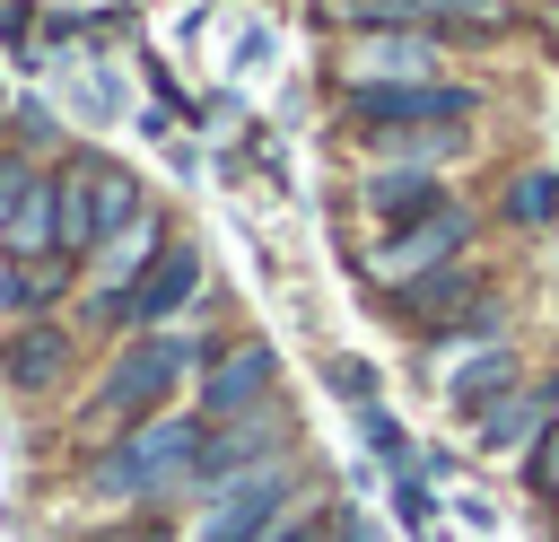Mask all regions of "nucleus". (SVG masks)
Instances as JSON below:
<instances>
[{
  "mask_svg": "<svg viewBox=\"0 0 559 542\" xmlns=\"http://www.w3.org/2000/svg\"><path fill=\"white\" fill-rule=\"evenodd\" d=\"M192 367H210V341H192V332H140V341H122V350L105 358L96 393H87V437L114 446L122 428L175 411V385H183Z\"/></svg>",
  "mask_w": 559,
  "mask_h": 542,
  "instance_id": "obj_1",
  "label": "nucleus"
},
{
  "mask_svg": "<svg viewBox=\"0 0 559 542\" xmlns=\"http://www.w3.org/2000/svg\"><path fill=\"white\" fill-rule=\"evenodd\" d=\"M201 446H210V411H157V420L122 428V437L96 455V498L157 507V498L192 490V472H201Z\"/></svg>",
  "mask_w": 559,
  "mask_h": 542,
  "instance_id": "obj_2",
  "label": "nucleus"
},
{
  "mask_svg": "<svg viewBox=\"0 0 559 542\" xmlns=\"http://www.w3.org/2000/svg\"><path fill=\"white\" fill-rule=\"evenodd\" d=\"M52 201H61V262L70 254H96L105 236H122L140 219V184L122 166H105V157H70L52 175Z\"/></svg>",
  "mask_w": 559,
  "mask_h": 542,
  "instance_id": "obj_3",
  "label": "nucleus"
},
{
  "mask_svg": "<svg viewBox=\"0 0 559 542\" xmlns=\"http://www.w3.org/2000/svg\"><path fill=\"white\" fill-rule=\"evenodd\" d=\"M437 61L445 44L428 26H384V35H349L341 44V96H367V87H437Z\"/></svg>",
  "mask_w": 559,
  "mask_h": 542,
  "instance_id": "obj_4",
  "label": "nucleus"
},
{
  "mask_svg": "<svg viewBox=\"0 0 559 542\" xmlns=\"http://www.w3.org/2000/svg\"><path fill=\"white\" fill-rule=\"evenodd\" d=\"M288 507H297V463H262V472H245L236 490L210 498L201 542H271L288 525Z\"/></svg>",
  "mask_w": 559,
  "mask_h": 542,
  "instance_id": "obj_5",
  "label": "nucleus"
},
{
  "mask_svg": "<svg viewBox=\"0 0 559 542\" xmlns=\"http://www.w3.org/2000/svg\"><path fill=\"white\" fill-rule=\"evenodd\" d=\"M288 446V420L262 402V411H245V420H210V446H201V472H192V490L201 498H218V490H236L245 472H262V463H288L280 455Z\"/></svg>",
  "mask_w": 559,
  "mask_h": 542,
  "instance_id": "obj_6",
  "label": "nucleus"
},
{
  "mask_svg": "<svg viewBox=\"0 0 559 542\" xmlns=\"http://www.w3.org/2000/svg\"><path fill=\"white\" fill-rule=\"evenodd\" d=\"M349 105V122L367 131V140H393V131H454L463 114H472V87H367V96H341Z\"/></svg>",
  "mask_w": 559,
  "mask_h": 542,
  "instance_id": "obj_7",
  "label": "nucleus"
},
{
  "mask_svg": "<svg viewBox=\"0 0 559 542\" xmlns=\"http://www.w3.org/2000/svg\"><path fill=\"white\" fill-rule=\"evenodd\" d=\"M271 385H280V350L271 341H227L201 367V411L210 420H245V411L271 402Z\"/></svg>",
  "mask_w": 559,
  "mask_h": 542,
  "instance_id": "obj_8",
  "label": "nucleus"
},
{
  "mask_svg": "<svg viewBox=\"0 0 559 542\" xmlns=\"http://www.w3.org/2000/svg\"><path fill=\"white\" fill-rule=\"evenodd\" d=\"M463 236H472V210H463V201H445L437 219H419V227L384 236V245H376V271H384L393 288H411V280H428V271H445V262L463 254Z\"/></svg>",
  "mask_w": 559,
  "mask_h": 542,
  "instance_id": "obj_9",
  "label": "nucleus"
},
{
  "mask_svg": "<svg viewBox=\"0 0 559 542\" xmlns=\"http://www.w3.org/2000/svg\"><path fill=\"white\" fill-rule=\"evenodd\" d=\"M201 297V254L192 245H166L157 262H148V280L131 288V297H96V315H122V323H140V332H157L175 306H192Z\"/></svg>",
  "mask_w": 559,
  "mask_h": 542,
  "instance_id": "obj_10",
  "label": "nucleus"
},
{
  "mask_svg": "<svg viewBox=\"0 0 559 542\" xmlns=\"http://www.w3.org/2000/svg\"><path fill=\"white\" fill-rule=\"evenodd\" d=\"M358 201H367V219H376L384 236H402V227H419V219H437V210H445V192H437V175H428V166H384V175H367V184H358Z\"/></svg>",
  "mask_w": 559,
  "mask_h": 542,
  "instance_id": "obj_11",
  "label": "nucleus"
},
{
  "mask_svg": "<svg viewBox=\"0 0 559 542\" xmlns=\"http://www.w3.org/2000/svg\"><path fill=\"white\" fill-rule=\"evenodd\" d=\"M0 254H9V262H61V201H52V175H35V184L0 210Z\"/></svg>",
  "mask_w": 559,
  "mask_h": 542,
  "instance_id": "obj_12",
  "label": "nucleus"
},
{
  "mask_svg": "<svg viewBox=\"0 0 559 542\" xmlns=\"http://www.w3.org/2000/svg\"><path fill=\"white\" fill-rule=\"evenodd\" d=\"M61 367H70V332H61L52 315H35V323H17V332L0 341V376H9L17 393H44V385H61Z\"/></svg>",
  "mask_w": 559,
  "mask_h": 542,
  "instance_id": "obj_13",
  "label": "nucleus"
},
{
  "mask_svg": "<svg viewBox=\"0 0 559 542\" xmlns=\"http://www.w3.org/2000/svg\"><path fill=\"white\" fill-rule=\"evenodd\" d=\"M515 376H524V358H515L507 341H489L480 358H454V367H445V402H454L463 420H489V411L515 393Z\"/></svg>",
  "mask_w": 559,
  "mask_h": 542,
  "instance_id": "obj_14",
  "label": "nucleus"
},
{
  "mask_svg": "<svg viewBox=\"0 0 559 542\" xmlns=\"http://www.w3.org/2000/svg\"><path fill=\"white\" fill-rule=\"evenodd\" d=\"M550 428H559V376H550L542 393H507L489 420H472V437H480L489 455H507V446H524V455H533Z\"/></svg>",
  "mask_w": 559,
  "mask_h": 542,
  "instance_id": "obj_15",
  "label": "nucleus"
},
{
  "mask_svg": "<svg viewBox=\"0 0 559 542\" xmlns=\"http://www.w3.org/2000/svg\"><path fill=\"white\" fill-rule=\"evenodd\" d=\"M157 254H166V236H157V219L140 210L122 236H105V245H96V280H105L96 297H131V288L148 280V262H157Z\"/></svg>",
  "mask_w": 559,
  "mask_h": 542,
  "instance_id": "obj_16",
  "label": "nucleus"
},
{
  "mask_svg": "<svg viewBox=\"0 0 559 542\" xmlns=\"http://www.w3.org/2000/svg\"><path fill=\"white\" fill-rule=\"evenodd\" d=\"M70 288V271L61 262H17L9 280H0V306H17V315H35V306H52Z\"/></svg>",
  "mask_w": 559,
  "mask_h": 542,
  "instance_id": "obj_17",
  "label": "nucleus"
},
{
  "mask_svg": "<svg viewBox=\"0 0 559 542\" xmlns=\"http://www.w3.org/2000/svg\"><path fill=\"white\" fill-rule=\"evenodd\" d=\"M472 288H480V280L445 262V271H428V280H411V288H393V297H402V315H445V306H463Z\"/></svg>",
  "mask_w": 559,
  "mask_h": 542,
  "instance_id": "obj_18",
  "label": "nucleus"
},
{
  "mask_svg": "<svg viewBox=\"0 0 559 542\" xmlns=\"http://www.w3.org/2000/svg\"><path fill=\"white\" fill-rule=\"evenodd\" d=\"M507 219H515V227H550V219H559V175H550V166L515 175V184H507Z\"/></svg>",
  "mask_w": 559,
  "mask_h": 542,
  "instance_id": "obj_19",
  "label": "nucleus"
},
{
  "mask_svg": "<svg viewBox=\"0 0 559 542\" xmlns=\"http://www.w3.org/2000/svg\"><path fill=\"white\" fill-rule=\"evenodd\" d=\"M524 490H533V498H550V507H559V428H550V437H542V446H533V455H524Z\"/></svg>",
  "mask_w": 559,
  "mask_h": 542,
  "instance_id": "obj_20",
  "label": "nucleus"
},
{
  "mask_svg": "<svg viewBox=\"0 0 559 542\" xmlns=\"http://www.w3.org/2000/svg\"><path fill=\"white\" fill-rule=\"evenodd\" d=\"M332 385H341L349 402H376V385H367V367H358V358H341V367H332Z\"/></svg>",
  "mask_w": 559,
  "mask_h": 542,
  "instance_id": "obj_21",
  "label": "nucleus"
},
{
  "mask_svg": "<svg viewBox=\"0 0 559 542\" xmlns=\"http://www.w3.org/2000/svg\"><path fill=\"white\" fill-rule=\"evenodd\" d=\"M26 184H35V175H26V157H9V149H0V210H9Z\"/></svg>",
  "mask_w": 559,
  "mask_h": 542,
  "instance_id": "obj_22",
  "label": "nucleus"
},
{
  "mask_svg": "<svg viewBox=\"0 0 559 542\" xmlns=\"http://www.w3.org/2000/svg\"><path fill=\"white\" fill-rule=\"evenodd\" d=\"M271 542H323V533H314V516H288V525H280Z\"/></svg>",
  "mask_w": 559,
  "mask_h": 542,
  "instance_id": "obj_23",
  "label": "nucleus"
},
{
  "mask_svg": "<svg viewBox=\"0 0 559 542\" xmlns=\"http://www.w3.org/2000/svg\"><path fill=\"white\" fill-rule=\"evenodd\" d=\"M542 26H550V44H559V9H542Z\"/></svg>",
  "mask_w": 559,
  "mask_h": 542,
  "instance_id": "obj_24",
  "label": "nucleus"
},
{
  "mask_svg": "<svg viewBox=\"0 0 559 542\" xmlns=\"http://www.w3.org/2000/svg\"><path fill=\"white\" fill-rule=\"evenodd\" d=\"M114 542H157V533H114Z\"/></svg>",
  "mask_w": 559,
  "mask_h": 542,
  "instance_id": "obj_25",
  "label": "nucleus"
}]
</instances>
